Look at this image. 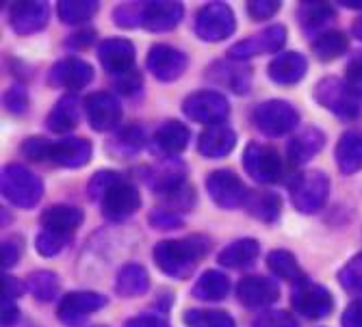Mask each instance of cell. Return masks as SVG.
<instances>
[{"label": "cell", "instance_id": "obj_41", "mask_svg": "<svg viewBox=\"0 0 362 327\" xmlns=\"http://www.w3.org/2000/svg\"><path fill=\"white\" fill-rule=\"evenodd\" d=\"M187 327H237L235 319L223 310H187Z\"/></svg>", "mask_w": 362, "mask_h": 327}, {"label": "cell", "instance_id": "obj_36", "mask_svg": "<svg viewBox=\"0 0 362 327\" xmlns=\"http://www.w3.org/2000/svg\"><path fill=\"white\" fill-rule=\"evenodd\" d=\"M144 145H146L144 130L139 126H126L111 139V143L107 145V152L117 158H128V156L137 154Z\"/></svg>", "mask_w": 362, "mask_h": 327}, {"label": "cell", "instance_id": "obj_59", "mask_svg": "<svg viewBox=\"0 0 362 327\" xmlns=\"http://www.w3.org/2000/svg\"><path fill=\"white\" fill-rule=\"evenodd\" d=\"M351 28H354V35L362 42V16L354 22V26H351Z\"/></svg>", "mask_w": 362, "mask_h": 327}, {"label": "cell", "instance_id": "obj_15", "mask_svg": "<svg viewBox=\"0 0 362 327\" xmlns=\"http://www.w3.org/2000/svg\"><path fill=\"white\" fill-rule=\"evenodd\" d=\"M85 113L89 119V126L95 133H107L113 130L122 119V107L117 97L109 91H95L85 97Z\"/></svg>", "mask_w": 362, "mask_h": 327}, {"label": "cell", "instance_id": "obj_45", "mask_svg": "<svg viewBox=\"0 0 362 327\" xmlns=\"http://www.w3.org/2000/svg\"><path fill=\"white\" fill-rule=\"evenodd\" d=\"M252 327H300V323L284 310H265L252 321Z\"/></svg>", "mask_w": 362, "mask_h": 327}, {"label": "cell", "instance_id": "obj_17", "mask_svg": "<svg viewBox=\"0 0 362 327\" xmlns=\"http://www.w3.org/2000/svg\"><path fill=\"white\" fill-rule=\"evenodd\" d=\"M91 78L93 68L78 57H65L57 61L48 74V83L59 89H83L91 83Z\"/></svg>", "mask_w": 362, "mask_h": 327}, {"label": "cell", "instance_id": "obj_22", "mask_svg": "<svg viewBox=\"0 0 362 327\" xmlns=\"http://www.w3.org/2000/svg\"><path fill=\"white\" fill-rule=\"evenodd\" d=\"M144 182L156 193H170L185 184V165L176 158H163L156 165L146 170Z\"/></svg>", "mask_w": 362, "mask_h": 327}, {"label": "cell", "instance_id": "obj_27", "mask_svg": "<svg viewBox=\"0 0 362 327\" xmlns=\"http://www.w3.org/2000/svg\"><path fill=\"white\" fill-rule=\"evenodd\" d=\"M209 81L243 95L250 89V70L233 61H217L209 68Z\"/></svg>", "mask_w": 362, "mask_h": 327}, {"label": "cell", "instance_id": "obj_38", "mask_svg": "<svg viewBox=\"0 0 362 327\" xmlns=\"http://www.w3.org/2000/svg\"><path fill=\"white\" fill-rule=\"evenodd\" d=\"M267 267L282 280H288V282H300L304 280V271L298 263V258H295L291 251L286 249H274L269 251L267 256Z\"/></svg>", "mask_w": 362, "mask_h": 327}, {"label": "cell", "instance_id": "obj_7", "mask_svg": "<svg viewBox=\"0 0 362 327\" xmlns=\"http://www.w3.org/2000/svg\"><path fill=\"white\" fill-rule=\"evenodd\" d=\"M291 304L302 316H306L310 321L323 319L334 310V302H332L330 290L321 284L306 280V278L295 282V286L291 290Z\"/></svg>", "mask_w": 362, "mask_h": 327}, {"label": "cell", "instance_id": "obj_33", "mask_svg": "<svg viewBox=\"0 0 362 327\" xmlns=\"http://www.w3.org/2000/svg\"><path fill=\"white\" fill-rule=\"evenodd\" d=\"M81 111H78V100L74 95H63L61 100L52 107V111L46 117V124L52 133H70L78 126Z\"/></svg>", "mask_w": 362, "mask_h": 327}, {"label": "cell", "instance_id": "obj_29", "mask_svg": "<svg viewBox=\"0 0 362 327\" xmlns=\"http://www.w3.org/2000/svg\"><path fill=\"white\" fill-rule=\"evenodd\" d=\"M337 18V11L330 3H317V0H308L298 7V20L300 26L308 32V35H321L325 32L323 28Z\"/></svg>", "mask_w": 362, "mask_h": 327}, {"label": "cell", "instance_id": "obj_51", "mask_svg": "<svg viewBox=\"0 0 362 327\" xmlns=\"http://www.w3.org/2000/svg\"><path fill=\"white\" fill-rule=\"evenodd\" d=\"M141 85H144L141 74H137L135 70H133V72H128V74L117 76V81H115L117 91H122V93H126V95H135V93L141 89Z\"/></svg>", "mask_w": 362, "mask_h": 327}, {"label": "cell", "instance_id": "obj_48", "mask_svg": "<svg viewBox=\"0 0 362 327\" xmlns=\"http://www.w3.org/2000/svg\"><path fill=\"white\" fill-rule=\"evenodd\" d=\"M278 9H280L278 0H252V3H247V13L256 22L269 20L272 16L278 13Z\"/></svg>", "mask_w": 362, "mask_h": 327}, {"label": "cell", "instance_id": "obj_12", "mask_svg": "<svg viewBox=\"0 0 362 327\" xmlns=\"http://www.w3.org/2000/svg\"><path fill=\"white\" fill-rule=\"evenodd\" d=\"M187 63H189L187 54L174 46H168V44L152 46L148 57H146L148 72L160 83H172V81L180 78L187 70Z\"/></svg>", "mask_w": 362, "mask_h": 327}, {"label": "cell", "instance_id": "obj_44", "mask_svg": "<svg viewBox=\"0 0 362 327\" xmlns=\"http://www.w3.org/2000/svg\"><path fill=\"white\" fill-rule=\"evenodd\" d=\"M122 178H124L122 174L109 172V170H103V172L93 174L91 180H89V184H87L89 200H91V202H100V200L105 198V195H107V191H109L113 184H117Z\"/></svg>", "mask_w": 362, "mask_h": 327}, {"label": "cell", "instance_id": "obj_6", "mask_svg": "<svg viewBox=\"0 0 362 327\" xmlns=\"http://www.w3.org/2000/svg\"><path fill=\"white\" fill-rule=\"evenodd\" d=\"M237 28V18L226 3H209L195 16V35L202 42L228 40Z\"/></svg>", "mask_w": 362, "mask_h": 327}, {"label": "cell", "instance_id": "obj_26", "mask_svg": "<svg viewBox=\"0 0 362 327\" xmlns=\"http://www.w3.org/2000/svg\"><path fill=\"white\" fill-rule=\"evenodd\" d=\"M308 72V61L300 52H282L278 54L267 68V76L278 85H295L300 83Z\"/></svg>", "mask_w": 362, "mask_h": 327}, {"label": "cell", "instance_id": "obj_47", "mask_svg": "<svg viewBox=\"0 0 362 327\" xmlns=\"http://www.w3.org/2000/svg\"><path fill=\"white\" fill-rule=\"evenodd\" d=\"M50 145H52V141H48L44 137H30L22 143V154H26L30 160H48Z\"/></svg>", "mask_w": 362, "mask_h": 327}, {"label": "cell", "instance_id": "obj_37", "mask_svg": "<svg viewBox=\"0 0 362 327\" xmlns=\"http://www.w3.org/2000/svg\"><path fill=\"white\" fill-rule=\"evenodd\" d=\"M310 48L319 61H334L349 50V40L339 30H325L313 40Z\"/></svg>", "mask_w": 362, "mask_h": 327}, {"label": "cell", "instance_id": "obj_31", "mask_svg": "<svg viewBox=\"0 0 362 327\" xmlns=\"http://www.w3.org/2000/svg\"><path fill=\"white\" fill-rule=\"evenodd\" d=\"M258 251H260V245L256 239H239L235 243H230L228 247H223L217 260H219V265L228 269H247L254 265Z\"/></svg>", "mask_w": 362, "mask_h": 327}, {"label": "cell", "instance_id": "obj_30", "mask_svg": "<svg viewBox=\"0 0 362 327\" xmlns=\"http://www.w3.org/2000/svg\"><path fill=\"white\" fill-rule=\"evenodd\" d=\"M40 223L44 230H54L61 234H74L76 227L83 223V210L76 206H50L42 213Z\"/></svg>", "mask_w": 362, "mask_h": 327}, {"label": "cell", "instance_id": "obj_20", "mask_svg": "<svg viewBox=\"0 0 362 327\" xmlns=\"http://www.w3.org/2000/svg\"><path fill=\"white\" fill-rule=\"evenodd\" d=\"M50 9L46 3L33 0V3H13L9 7V24L18 35H30L48 24Z\"/></svg>", "mask_w": 362, "mask_h": 327}, {"label": "cell", "instance_id": "obj_42", "mask_svg": "<svg viewBox=\"0 0 362 327\" xmlns=\"http://www.w3.org/2000/svg\"><path fill=\"white\" fill-rule=\"evenodd\" d=\"M70 243H72V234H61V232H54V230H44V227H42V232L35 239L37 254L46 256V258L61 254Z\"/></svg>", "mask_w": 362, "mask_h": 327}, {"label": "cell", "instance_id": "obj_58", "mask_svg": "<svg viewBox=\"0 0 362 327\" xmlns=\"http://www.w3.org/2000/svg\"><path fill=\"white\" fill-rule=\"evenodd\" d=\"M341 5L347 9H362V0H341Z\"/></svg>", "mask_w": 362, "mask_h": 327}, {"label": "cell", "instance_id": "obj_1", "mask_svg": "<svg viewBox=\"0 0 362 327\" xmlns=\"http://www.w3.org/2000/svg\"><path fill=\"white\" fill-rule=\"evenodd\" d=\"M209 241L204 237H187V239H174V241H160L154 247V263L156 267L174 278V280H187L193 275L197 263L206 256Z\"/></svg>", "mask_w": 362, "mask_h": 327}, {"label": "cell", "instance_id": "obj_54", "mask_svg": "<svg viewBox=\"0 0 362 327\" xmlns=\"http://www.w3.org/2000/svg\"><path fill=\"white\" fill-rule=\"evenodd\" d=\"M124 327H172L165 316L160 314H141L135 319H128Z\"/></svg>", "mask_w": 362, "mask_h": 327}, {"label": "cell", "instance_id": "obj_23", "mask_svg": "<svg viewBox=\"0 0 362 327\" xmlns=\"http://www.w3.org/2000/svg\"><path fill=\"white\" fill-rule=\"evenodd\" d=\"M323 145H325V135L315 126H306L304 130H300V133L288 141L286 158H288L291 165L300 167V165H304V162H308L310 158H315L323 150Z\"/></svg>", "mask_w": 362, "mask_h": 327}, {"label": "cell", "instance_id": "obj_9", "mask_svg": "<svg viewBox=\"0 0 362 327\" xmlns=\"http://www.w3.org/2000/svg\"><path fill=\"white\" fill-rule=\"evenodd\" d=\"M243 167L245 172L252 176V180L260 182V184H269L280 180L284 165L280 154L262 143H250L243 152Z\"/></svg>", "mask_w": 362, "mask_h": 327}, {"label": "cell", "instance_id": "obj_56", "mask_svg": "<svg viewBox=\"0 0 362 327\" xmlns=\"http://www.w3.org/2000/svg\"><path fill=\"white\" fill-rule=\"evenodd\" d=\"M93 40H95V32L93 30H83V32H76V35H72L70 40H68V46H72V48H87V46H91L93 44Z\"/></svg>", "mask_w": 362, "mask_h": 327}, {"label": "cell", "instance_id": "obj_5", "mask_svg": "<svg viewBox=\"0 0 362 327\" xmlns=\"http://www.w3.org/2000/svg\"><path fill=\"white\" fill-rule=\"evenodd\" d=\"M252 119L262 135L282 137L300 124V113L284 100H267L254 109Z\"/></svg>", "mask_w": 362, "mask_h": 327}, {"label": "cell", "instance_id": "obj_28", "mask_svg": "<svg viewBox=\"0 0 362 327\" xmlns=\"http://www.w3.org/2000/svg\"><path fill=\"white\" fill-rule=\"evenodd\" d=\"M337 156V167L343 176H351L362 170V133L349 130L345 133L334 150Z\"/></svg>", "mask_w": 362, "mask_h": 327}, {"label": "cell", "instance_id": "obj_32", "mask_svg": "<svg viewBox=\"0 0 362 327\" xmlns=\"http://www.w3.org/2000/svg\"><path fill=\"white\" fill-rule=\"evenodd\" d=\"M148 288H150V275L141 265L128 263L119 269L115 282V292L119 297H141L144 292H148Z\"/></svg>", "mask_w": 362, "mask_h": 327}, {"label": "cell", "instance_id": "obj_43", "mask_svg": "<svg viewBox=\"0 0 362 327\" xmlns=\"http://www.w3.org/2000/svg\"><path fill=\"white\" fill-rule=\"evenodd\" d=\"M339 282L347 292L362 297V251L356 254L349 263L339 271Z\"/></svg>", "mask_w": 362, "mask_h": 327}, {"label": "cell", "instance_id": "obj_40", "mask_svg": "<svg viewBox=\"0 0 362 327\" xmlns=\"http://www.w3.org/2000/svg\"><path fill=\"white\" fill-rule=\"evenodd\" d=\"M26 288L30 290V295L35 299L52 302L54 297H59L61 282H59L57 273H52V271H35V273L28 275Z\"/></svg>", "mask_w": 362, "mask_h": 327}, {"label": "cell", "instance_id": "obj_13", "mask_svg": "<svg viewBox=\"0 0 362 327\" xmlns=\"http://www.w3.org/2000/svg\"><path fill=\"white\" fill-rule=\"evenodd\" d=\"M100 206L109 221H124L141 208V195L126 178H122L107 191V195L100 200Z\"/></svg>", "mask_w": 362, "mask_h": 327}, {"label": "cell", "instance_id": "obj_4", "mask_svg": "<svg viewBox=\"0 0 362 327\" xmlns=\"http://www.w3.org/2000/svg\"><path fill=\"white\" fill-rule=\"evenodd\" d=\"M315 100L327 109L330 113H334L341 119H356L360 115V97H356L351 93V89L347 87L345 81L341 78H323L317 83L315 87Z\"/></svg>", "mask_w": 362, "mask_h": 327}, {"label": "cell", "instance_id": "obj_10", "mask_svg": "<svg viewBox=\"0 0 362 327\" xmlns=\"http://www.w3.org/2000/svg\"><path fill=\"white\" fill-rule=\"evenodd\" d=\"M206 191L211 195V200L223 208V210H233L241 204H245L247 200V186L243 184V180L230 170H217L206 178Z\"/></svg>", "mask_w": 362, "mask_h": 327}, {"label": "cell", "instance_id": "obj_39", "mask_svg": "<svg viewBox=\"0 0 362 327\" xmlns=\"http://www.w3.org/2000/svg\"><path fill=\"white\" fill-rule=\"evenodd\" d=\"M98 9H100V5L95 0H61L57 13L65 24H83L89 22L98 13Z\"/></svg>", "mask_w": 362, "mask_h": 327}, {"label": "cell", "instance_id": "obj_55", "mask_svg": "<svg viewBox=\"0 0 362 327\" xmlns=\"http://www.w3.org/2000/svg\"><path fill=\"white\" fill-rule=\"evenodd\" d=\"M24 290H26V284H22L18 278L3 275V297H7V299H16V297H20V295H22Z\"/></svg>", "mask_w": 362, "mask_h": 327}, {"label": "cell", "instance_id": "obj_18", "mask_svg": "<svg viewBox=\"0 0 362 327\" xmlns=\"http://www.w3.org/2000/svg\"><path fill=\"white\" fill-rule=\"evenodd\" d=\"M237 297L247 308H267L278 302L280 288L274 280L262 275H247L237 284Z\"/></svg>", "mask_w": 362, "mask_h": 327}, {"label": "cell", "instance_id": "obj_16", "mask_svg": "<svg viewBox=\"0 0 362 327\" xmlns=\"http://www.w3.org/2000/svg\"><path fill=\"white\" fill-rule=\"evenodd\" d=\"M185 7L176 0H152L139 3V26L148 30H172L180 24Z\"/></svg>", "mask_w": 362, "mask_h": 327}, {"label": "cell", "instance_id": "obj_19", "mask_svg": "<svg viewBox=\"0 0 362 327\" xmlns=\"http://www.w3.org/2000/svg\"><path fill=\"white\" fill-rule=\"evenodd\" d=\"M98 59H100L103 68L109 74L122 76L133 72V65H135V46L130 44L128 40H105L98 46Z\"/></svg>", "mask_w": 362, "mask_h": 327}, {"label": "cell", "instance_id": "obj_3", "mask_svg": "<svg viewBox=\"0 0 362 327\" xmlns=\"http://www.w3.org/2000/svg\"><path fill=\"white\" fill-rule=\"evenodd\" d=\"M288 191L293 206L304 215H313L327 202L330 180L323 172H304L291 180Z\"/></svg>", "mask_w": 362, "mask_h": 327}, {"label": "cell", "instance_id": "obj_24", "mask_svg": "<svg viewBox=\"0 0 362 327\" xmlns=\"http://www.w3.org/2000/svg\"><path fill=\"white\" fill-rule=\"evenodd\" d=\"M237 145V133L228 124L209 126L197 139V152L204 158H221L228 156Z\"/></svg>", "mask_w": 362, "mask_h": 327}, {"label": "cell", "instance_id": "obj_11", "mask_svg": "<svg viewBox=\"0 0 362 327\" xmlns=\"http://www.w3.org/2000/svg\"><path fill=\"white\" fill-rule=\"evenodd\" d=\"M105 306H107V297H103L100 292H91V290L68 292V295L61 297V302H59L57 319L63 325L76 327Z\"/></svg>", "mask_w": 362, "mask_h": 327}, {"label": "cell", "instance_id": "obj_8", "mask_svg": "<svg viewBox=\"0 0 362 327\" xmlns=\"http://www.w3.org/2000/svg\"><path fill=\"white\" fill-rule=\"evenodd\" d=\"M182 113L197 124L215 126V124H223V119L230 113V105L219 91L204 89V91H195L185 97Z\"/></svg>", "mask_w": 362, "mask_h": 327}, {"label": "cell", "instance_id": "obj_57", "mask_svg": "<svg viewBox=\"0 0 362 327\" xmlns=\"http://www.w3.org/2000/svg\"><path fill=\"white\" fill-rule=\"evenodd\" d=\"M18 314H20V310L16 308L13 299L3 297V327H11L18 321Z\"/></svg>", "mask_w": 362, "mask_h": 327}, {"label": "cell", "instance_id": "obj_34", "mask_svg": "<svg viewBox=\"0 0 362 327\" xmlns=\"http://www.w3.org/2000/svg\"><path fill=\"white\" fill-rule=\"evenodd\" d=\"M245 208L252 217L262 223H274L280 217L282 200L274 191H252L245 200Z\"/></svg>", "mask_w": 362, "mask_h": 327}, {"label": "cell", "instance_id": "obj_21", "mask_svg": "<svg viewBox=\"0 0 362 327\" xmlns=\"http://www.w3.org/2000/svg\"><path fill=\"white\" fill-rule=\"evenodd\" d=\"M91 158V143L83 137H68L61 141H52L50 145V162L65 170L85 167Z\"/></svg>", "mask_w": 362, "mask_h": 327}, {"label": "cell", "instance_id": "obj_14", "mask_svg": "<svg viewBox=\"0 0 362 327\" xmlns=\"http://www.w3.org/2000/svg\"><path fill=\"white\" fill-rule=\"evenodd\" d=\"M284 44H286V28L282 24H274L243 42H237L228 50V54L233 61H243L250 57H258V54L278 52V50H282Z\"/></svg>", "mask_w": 362, "mask_h": 327}, {"label": "cell", "instance_id": "obj_2", "mask_svg": "<svg viewBox=\"0 0 362 327\" xmlns=\"http://www.w3.org/2000/svg\"><path fill=\"white\" fill-rule=\"evenodd\" d=\"M0 186H3V198L18 208L37 206V202L44 195V184H42L40 176L28 172L22 165H7L3 170Z\"/></svg>", "mask_w": 362, "mask_h": 327}, {"label": "cell", "instance_id": "obj_35", "mask_svg": "<svg viewBox=\"0 0 362 327\" xmlns=\"http://www.w3.org/2000/svg\"><path fill=\"white\" fill-rule=\"evenodd\" d=\"M228 292H230V280L215 269L204 271L191 288V295L200 302H221L226 299Z\"/></svg>", "mask_w": 362, "mask_h": 327}, {"label": "cell", "instance_id": "obj_50", "mask_svg": "<svg viewBox=\"0 0 362 327\" xmlns=\"http://www.w3.org/2000/svg\"><path fill=\"white\" fill-rule=\"evenodd\" d=\"M345 83H347V87L351 89V93L362 100V57H356V59L347 65Z\"/></svg>", "mask_w": 362, "mask_h": 327}, {"label": "cell", "instance_id": "obj_46", "mask_svg": "<svg viewBox=\"0 0 362 327\" xmlns=\"http://www.w3.org/2000/svg\"><path fill=\"white\" fill-rule=\"evenodd\" d=\"M150 225L154 230H176V227L182 225V217L170 208H156L150 213Z\"/></svg>", "mask_w": 362, "mask_h": 327}, {"label": "cell", "instance_id": "obj_60", "mask_svg": "<svg viewBox=\"0 0 362 327\" xmlns=\"http://www.w3.org/2000/svg\"><path fill=\"white\" fill-rule=\"evenodd\" d=\"M98 327H105V325H98Z\"/></svg>", "mask_w": 362, "mask_h": 327}, {"label": "cell", "instance_id": "obj_25", "mask_svg": "<svg viewBox=\"0 0 362 327\" xmlns=\"http://www.w3.org/2000/svg\"><path fill=\"white\" fill-rule=\"evenodd\" d=\"M189 128L176 119H170L165 124H160L156 128V133L152 137V148L160 154V156H165V158H174L178 156L187 143H189Z\"/></svg>", "mask_w": 362, "mask_h": 327}, {"label": "cell", "instance_id": "obj_52", "mask_svg": "<svg viewBox=\"0 0 362 327\" xmlns=\"http://www.w3.org/2000/svg\"><path fill=\"white\" fill-rule=\"evenodd\" d=\"M20 254H22V245L18 239H7L3 241V267L5 269H11L18 265L20 260Z\"/></svg>", "mask_w": 362, "mask_h": 327}, {"label": "cell", "instance_id": "obj_53", "mask_svg": "<svg viewBox=\"0 0 362 327\" xmlns=\"http://www.w3.org/2000/svg\"><path fill=\"white\" fill-rule=\"evenodd\" d=\"M341 325L343 327H362V297L354 299L345 308L343 319H341Z\"/></svg>", "mask_w": 362, "mask_h": 327}, {"label": "cell", "instance_id": "obj_49", "mask_svg": "<svg viewBox=\"0 0 362 327\" xmlns=\"http://www.w3.org/2000/svg\"><path fill=\"white\" fill-rule=\"evenodd\" d=\"M5 107L13 115H22L28 109V93L24 87H11L5 93Z\"/></svg>", "mask_w": 362, "mask_h": 327}]
</instances>
